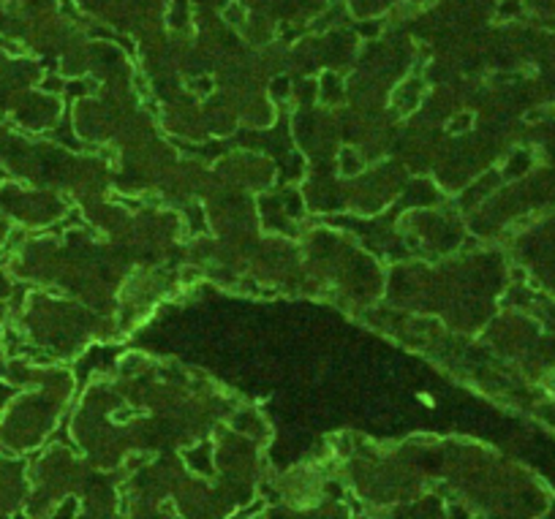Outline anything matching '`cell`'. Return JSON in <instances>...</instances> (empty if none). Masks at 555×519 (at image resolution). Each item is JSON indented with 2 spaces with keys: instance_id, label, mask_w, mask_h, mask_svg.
Segmentation results:
<instances>
[{
  "instance_id": "obj_1",
  "label": "cell",
  "mask_w": 555,
  "mask_h": 519,
  "mask_svg": "<svg viewBox=\"0 0 555 519\" xmlns=\"http://www.w3.org/2000/svg\"><path fill=\"white\" fill-rule=\"evenodd\" d=\"M224 19H226L231 28H245L248 11H245V6H242L240 0H231L226 8H224Z\"/></svg>"
},
{
  "instance_id": "obj_2",
  "label": "cell",
  "mask_w": 555,
  "mask_h": 519,
  "mask_svg": "<svg viewBox=\"0 0 555 519\" xmlns=\"http://www.w3.org/2000/svg\"><path fill=\"white\" fill-rule=\"evenodd\" d=\"M0 49H6L8 55H25L28 49L19 44V41H14V38H6V35H0Z\"/></svg>"
},
{
  "instance_id": "obj_3",
  "label": "cell",
  "mask_w": 555,
  "mask_h": 519,
  "mask_svg": "<svg viewBox=\"0 0 555 519\" xmlns=\"http://www.w3.org/2000/svg\"><path fill=\"white\" fill-rule=\"evenodd\" d=\"M60 11H63L65 17H76V14H79L74 0H60Z\"/></svg>"
},
{
  "instance_id": "obj_4",
  "label": "cell",
  "mask_w": 555,
  "mask_h": 519,
  "mask_svg": "<svg viewBox=\"0 0 555 519\" xmlns=\"http://www.w3.org/2000/svg\"><path fill=\"white\" fill-rule=\"evenodd\" d=\"M417 3H427V0H417Z\"/></svg>"
}]
</instances>
